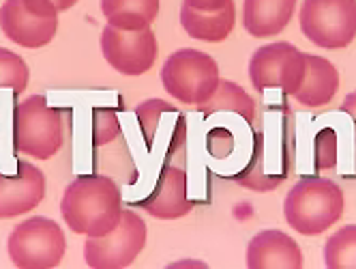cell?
Listing matches in <instances>:
<instances>
[{
  "label": "cell",
  "instance_id": "1",
  "mask_svg": "<svg viewBox=\"0 0 356 269\" xmlns=\"http://www.w3.org/2000/svg\"><path fill=\"white\" fill-rule=\"evenodd\" d=\"M60 213L75 235L104 237L112 233L122 215V194L106 175L75 177L63 194Z\"/></svg>",
  "mask_w": 356,
  "mask_h": 269
},
{
  "label": "cell",
  "instance_id": "2",
  "mask_svg": "<svg viewBox=\"0 0 356 269\" xmlns=\"http://www.w3.org/2000/svg\"><path fill=\"white\" fill-rule=\"evenodd\" d=\"M343 190L330 179L302 177L284 201V215L298 235L316 237L337 224L343 215Z\"/></svg>",
  "mask_w": 356,
  "mask_h": 269
},
{
  "label": "cell",
  "instance_id": "3",
  "mask_svg": "<svg viewBox=\"0 0 356 269\" xmlns=\"http://www.w3.org/2000/svg\"><path fill=\"white\" fill-rule=\"evenodd\" d=\"M65 144V121L45 95H31L13 110V149L35 160L54 157Z\"/></svg>",
  "mask_w": 356,
  "mask_h": 269
},
{
  "label": "cell",
  "instance_id": "4",
  "mask_svg": "<svg viewBox=\"0 0 356 269\" xmlns=\"http://www.w3.org/2000/svg\"><path fill=\"white\" fill-rule=\"evenodd\" d=\"M221 82L217 61L193 47L170 54L161 67V84L168 95L187 106L207 104Z\"/></svg>",
  "mask_w": 356,
  "mask_h": 269
},
{
  "label": "cell",
  "instance_id": "5",
  "mask_svg": "<svg viewBox=\"0 0 356 269\" xmlns=\"http://www.w3.org/2000/svg\"><path fill=\"white\" fill-rule=\"evenodd\" d=\"M7 252L15 267L52 269L65 259L67 239L58 222L35 215L26 217L11 231L7 239Z\"/></svg>",
  "mask_w": 356,
  "mask_h": 269
},
{
  "label": "cell",
  "instance_id": "6",
  "mask_svg": "<svg viewBox=\"0 0 356 269\" xmlns=\"http://www.w3.org/2000/svg\"><path fill=\"white\" fill-rule=\"evenodd\" d=\"M302 35L324 50H341L356 39V0H302Z\"/></svg>",
  "mask_w": 356,
  "mask_h": 269
},
{
  "label": "cell",
  "instance_id": "7",
  "mask_svg": "<svg viewBox=\"0 0 356 269\" xmlns=\"http://www.w3.org/2000/svg\"><path fill=\"white\" fill-rule=\"evenodd\" d=\"M58 9L52 0H5L0 31L15 45L39 50L58 33Z\"/></svg>",
  "mask_w": 356,
  "mask_h": 269
},
{
  "label": "cell",
  "instance_id": "8",
  "mask_svg": "<svg viewBox=\"0 0 356 269\" xmlns=\"http://www.w3.org/2000/svg\"><path fill=\"white\" fill-rule=\"evenodd\" d=\"M307 71V59L296 45L288 41H275L258 47L249 61V80L258 93L277 89L294 95Z\"/></svg>",
  "mask_w": 356,
  "mask_h": 269
},
{
  "label": "cell",
  "instance_id": "9",
  "mask_svg": "<svg viewBox=\"0 0 356 269\" xmlns=\"http://www.w3.org/2000/svg\"><path fill=\"white\" fill-rule=\"evenodd\" d=\"M146 222L131 211L122 209L118 226L104 237H86L84 259L92 269H122L131 265L146 248Z\"/></svg>",
  "mask_w": 356,
  "mask_h": 269
},
{
  "label": "cell",
  "instance_id": "10",
  "mask_svg": "<svg viewBox=\"0 0 356 269\" xmlns=\"http://www.w3.org/2000/svg\"><path fill=\"white\" fill-rule=\"evenodd\" d=\"M101 52L108 65L122 76H144L155 65L159 45L150 29L131 33L106 26L101 33Z\"/></svg>",
  "mask_w": 356,
  "mask_h": 269
},
{
  "label": "cell",
  "instance_id": "11",
  "mask_svg": "<svg viewBox=\"0 0 356 269\" xmlns=\"http://www.w3.org/2000/svg\"><path fill=\"white\" fill-rule=\"evenodd\" d=\"M47 181L43 170L31 162H17L15 175L0 170V220L31 213L45 199Z\"/></svg>",
  "mask_w": 356,
  "mask_h": 269
},
{
  "label": "cell",
  "instance_id": "12",
  "mask_svg": "<svg viewBox=\"0 0 356 269\" xmlns=\"http://www.w3.org/2000/svg\"><path fill=\"white\" fill-rule=\"evenodd\" d=\"M140 207L157 220H178L193 209V201L187 197V173L174 164H165L155 181V187Z\"/></svg>",
  "mask_w": 356,
  "mask_h": 269
},
{
  "label": "cell",
  "instance_id": "13",
  "mask_svg": "<svg viewBox=\"0 0 356 269\" xmlns=\"http://www.w3.org/2000/svg\"><path fill=\"white\" fill-rule=\"evenodd\" d=\"M245 261L249 269H300L305 263L296 239L277 229L253 235L247 243Z\"/></svg>",
  "mask_w": 356,
  "mask_h": 269
},
{
  "label": "cell",
  "instance_id": "14",
  "mask_svg": "<svg viewBox=\"0 0 356 269\" xmlns=\"http://www.w3.org/2000/svg\"><path fill=\"white\" fill-rule=\"evenodd\" d=\"M296 5L298 0H243V26L256 39L275 37L290 24Z\"/></svg>",
  "mask_w": 356,
  "mask_h": 269
},
{
  "label": "cell",
  "instance_id": "15",
  "mask_svg": "<svg viewBox=\"0 0 356 269\" xmlns=\"http://www.w3.org/2000/svg\"><path fill=\"white\" fill-rule=\"evenodd\" d=\"M305 59H307L305 80L292 97L305 108H320V106L330 104L339 91L337 67L324 56H316V54L305 52Z\"/></svg>",
  "mask_w": 356,
  "mask_h": 269
},
{
  "label": "cell",
  "instance_id": "16",
  "mask_svg": "<svg viewBox=\"0 0 356 269\" xmlns=\"http://www.w3.org/2000/svg\"><path fill=\"white\" fill-rule=\"evenodd\" d=\"M181 24L185 33L195 41L221 43L232 35L236 24V5H227L215 13H202L183 3L181 7Z\"/></svg>",
  "mask_w": 356,
  "mask_h": 269
},
{
  "label": "cell",
  "instance_id": "17",
  "mask_svg": "<svg viewBox=\"0 0 356 269\" xmlns=\"http://www.w3.org/2000/svg\"><path fill=\"white\" fill-rule=\"evenodd\" d=\"M161 9V0H101L108 26L118 31H144L157 20Z\"/></svg>",
  "mask_w": 356,
  "mask_h": 269
},
{
  "label": "cell",
  "instance_id": "18",
  "mask_svg": "<svg viewBox=\"0 0 356 269\" xmlns=\"http://www.w3.org/2000/svg\"><path fill=\"white\" fill-rule=\"evenodd\" d=\"M197 110L204 116H211L217 112H234L241 118H245L249 125L253 123V118H256V102L251 100L241 84L232 80H221L211 100L207 104L197 106Z\"/></svg>",
  "mask_w": 356,
  "mask_h": 269
},
{
  "label": "cell",
  "instance_id": "19",
  "mask_svg": "<svg viewBox=\"0 0 356 269\" xmlns=\"http://www.w3.org/2000/svg\"><path fill=\"white\" fill-rule=\"evenodd\" d=\"M324 263L328 269L356 267V224H348L326 239Z\"/></svg>",
  "mask_w": 356,
  "mask_h": 269
},
{
  "label": "cell",
  "instance_id": "20",
  "mask_svg": "<svg viewBox=\"0 0 356 269\" xmlns=\"http://www.w3.org/2000/svg\"><path fill=\"white\" fill-rule=\"evenodd\" d=\"M234 181L241 183L243 187L253 190V192H270L282 183V179H275V177L264 173V134H260V132L256 134V144H253L251 162L241 175L234 177Z\"/></svg>",
  "mask_w": 356,
  "mask_h": 269
},
{
  "label": "cell",
  "instance_id": "21",
  "mask_svg": "<svg viewBox=\"0 0 356 269\" xmlns=\"http://www.w3.org/2000/svg\"><path fill=\"white\" fill-rule=\"evenodd\" d=\"M176 110L170 102L163 100H146L136 108V116H138V123L142 130V138L146 149L152 151L155 149V142H157V134H159V125H161V118Z\"/></svg>",
  "mask_w": 356,
  "mask_h": 269
},
{
  "label": "cell",
  "instance_id": "22",
  "mask_svg": "<svg viewBox=\"0 0 356 269\" xmlns=\"http://www.w3.org/2000/svg\"><path fill=\"white\" fill-rule=\"evenodd\" d=\"M31 69L19 54L0 47V89H11L15 95H22L29 86Z\"/></svg>",
  "mask_w": 356,
  "mask_h": 269
},
{
  "label": "cell",
  "instance_id": "23",
  "mask_svg": "<svg viewBox=\"0 0 356 269\" xmlns=\"http://www.w3.org/2000/svg\"><path fill=\"white\" fill-rule=\"evenodd\" d=\"M120 136V121L112 108L92 110V146H106Z\"/></svg>",
  "mask_w": 356,
  "mask_h": 269
},
{
  "label": "cell",
  "instance_id": "24",
  "mask_svg": "<svg viewBox=\"0 0 356 269\" xmlns=\"http://www.w3.org/2000/svg\"><path fill=\"white\" fill-rule=\"evenodd\" d=\"M339 144L335 130L324 128L314 140V168L316 170H333L337 166Z\"/></svg>",
  "mask_w": 356,
  "mask_h": 269
},
{
  "label": "cell",
  "instance_id": "25",
  "mask_svg": "<svg viewBox=\"0 0 356 269\" xmlns=\"http://www.w3.org/2000/svg\"><path fill=\"white\" fill-rule=\"evenodd\" d=\"M234 149V136L230 130L225 128H215L209 132L207 136V151L215 157V160H225Z\"/></svg>",
  "mask_w": 356,
  "mask_h": 269
},
{
  "label": "cell",
  "instance_id": "26",
  "mask_svg": "<svg viewBox=\"0 0 356 269\" xmlns=\"http://www.w3.org/2000/svg\"><path fill=\"white\" fill-rule=\"evenodd\" d=\"M183 3L202 13H215V11L225 9L227 5H232L234 0H183Z\"/></svg>",
  "mask_w": 356,
  "mask_h": 269
},
{
  "label": "cell",
  "instance_id": "27",
  "mask_svg": "<svg viewBox=\"0 0 356 269\" xmlns=\"http://www.w3.org/2000/svg\"><path fill=\"white\" fill-rule=\"evenodd\" d=\"M341 112L350 114L352 121L356 123V91H352V93L346 95V100H343V104H341Z\"/></svg>",
  "mask_w": 356,
  "mask_h": 269
},
{
  "label": "cell",
  "instance_id": "28",
  "mask_svg": "<svg viewBox=\"0 0 356 269\" xmlns=\"http://www.w3.org/2000/svg\"><path fill=\"white\" fill-rule=\"evenodd\" d=\"M168 267H207V263H202V261H195V259H183V261L170 263Z\"/></svg>",
  "mask_w": 356,
  "mask_h": 269
},
{
  "label": "cell",
  "instance_id": "29",
  "mask_svg": "<svg viewBox=\"0 0 356 269\" xmlns=\"http://www.w3.org/2000/svg\"><path fill=\"white\" fill-rule=\"evenodd\" d=\"M52 3H54V5H56V9L63 13V11H69L71 7L78 5V0H52Z\"/></svg>",
  "mask_w": 356,
  "mask_h": 269
}]
</instances>
